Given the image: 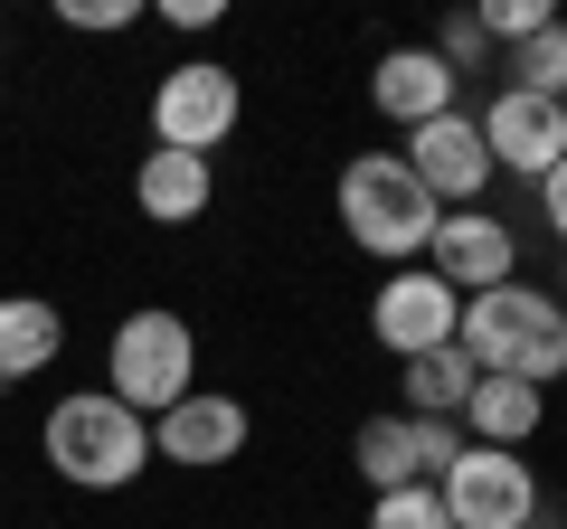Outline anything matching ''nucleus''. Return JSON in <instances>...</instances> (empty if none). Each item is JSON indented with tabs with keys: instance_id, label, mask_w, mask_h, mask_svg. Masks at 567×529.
<instances>
[{
	"instance_id": "f257e3e1",
	"label": "nucleus",
	"mask_w": 567,
	"mask_h": 529,
	"mask_svg": "<svg viewBox=\"0 0 567 529\" xmlns=\"http://www.w3.org/2000/svg\"><path fill=\"white\" fill-rule=\"evenodd\" d=\"M454 350H464L483 378L548 387V378H567V312H558V293H539V284H492V293H464Z\"/></svg>"
},
{
	"instance_id": "f03ea898",
	"label": "nucleus",
	"mask_w": 567,
	"mask_h": 529,
	"mask_svg": "<svg viewBox=\"0 0 567 529\" xmlns=\"http://www.w3.org/2000/svg\"><path fill=\"white\" fill-rule=\"evenodd\" d=\"M39 454L58 483L76 491H123L152 473V426H142L123 397H104V387H76V397H58L39 426Z\"/></svg>"
},
{
	"instance_id": "7ed1b4c3",
	"label": "nucleus",
	"mask_w": 567,
	"mask_h": 529,
	"mask_svg": "<svg viewBox=\"0 0 567 529\" xmlns=\"http://www.w3.org/2000/svg\"><path fill=\"white\" fill-rule=\"evenodd\" d=\"M435 218H445V208L425 199V180L398 162V152H360V162H341V227H350L360 256L388 264V274H398V264H425Z\"/></svg>"
},
{
	"instance_id": "20e7f679",
	"label": "nucleus",
	"mask_w": 567,
	"mask_h": 529,
	"mask_svg": "<svg viewBox=\"0 0 567 529\" xmlns=\"http://www.w3.org/2000/svg\"><path fill=\"white\" fill-rule=\"evenodd\" d=\"M199 387V331L181 322L171 303H142L114 322V341H104V397H123V407L152 426V416H171Z\"/></svg>"
},
{
	"instance_id": "39448f33",
	"label": "nucleus",
	"mask_w": 567,
	"mask_h": 529,
	"mask_svg": "<svg viewBox=\"0 0 567 529\" xmlns=\"http://www.w3.org/2000/svg\"><path fill=\"white\" fill-rule=\"evenodd\" d=\"M237 114H246L237 66L189 58V66H171V76L152 85V152H199V162H208V152L237 133Z\"/></svg>"
},
{
	"instance_id": "423d86ee",
	"label": "nucleus",
	"mask_w": 567,
	"mask_h": 529,
	"mask_svg": "<svg viewBox=\"0 0 567 529\" xmlns=\"http://www.w3.org/2000/svg\"><path fill=\"white\" fill-rule=\"evenodd\" d=\"M435 501H445L454 529H520L539 510V473L502 445H464L445 473H435Z\"/></svg>"
},
{
	"instance_id": "0eeeda50",
	"label": "nucleus",
	"mask_w": 567,
	"mask_h": 529,
	"mask_svg": "<svg viewBox=\"0 0 567 529\" xmlns=\"http://www.w3.org/2000/svg\"><path fill=\"white\" fill-rule=\"evenodd\" d=\"M454 322H464V293L445 274H425V264H398L379 293H369V341L388 360H425V350H445Z\"/></svg>"
},
{
	"instance_id": "6e6552de",
	"label": "nucleus",
	"mask_w": 567,
	"mask_h": 529,
	"mask_svg": "<svg viewBox=\"0 0 567 529\" xmlns=\"http://www.w3.org/2000/svg\"><path fill=\"white\" fill-rule=\"evenodd\" d=\"M350 454H360V483H369V501H379V491L435 483V473L464 454V426H454V416H369V426L350 435Z\"/></svg>"
},
{
	"instance_id": "1a4fd4ad",
	"label": "nucleus",
	"mask_w": 567,
	"mask_h": 529,
	"mask_svg": "<svg viewBox=\"0 0 567 529\" xmlns=\"http://www.w3.org/2000/svg\"><path fill=\"white\" fill-rule=\"evenodd\" d=\"M398 162L425 180V199H435V208H483V189L502 180V170H492V152H483V123H473L464 104H454V114H435V123H416Z\"/></svg>"
},
{
	"instance_id": "9d476101",
	"label": "nucleus",
	"mask_w": 567,
	"mask_h": 529,
	"mask_svg": "<svg viewBox=\"0 0 567 529\" xmlns=\"http://www.w3.org/2000/svg\"><path fill=\"white\" fill-rule=\"evenodd\" d=\"M473 123H483V152H492V170H520V180H548V170L567 162V104H548V95H520V85H492Z\"/></svg>"
},
{
	"instance_id": "9b49d317",
	"label": "nucleus",
	"mask_w": 567,
	"mask_h": 529,
	"mask_svg": "<svg viewBox=\"0 0 567 529\" xmlns=\"http://www.w3.org/2000/svg\"><path fill=\"white\" fill-rule=\"evenodd\" d=\"M425 274H445L454 293L520 284V227L492 218V208H445L435 218V246H425Z\"/></svg>"
},
{
	"instance_id": "f8f14e48",
	"label": "nucleus",
	"mask_w": 567,
	"mask_h": 529,
	"mask_svg": "<svg viewBox=\"0 0 567 529\" xmlns=\"http://www.w3.org/2000/svg\"><path fill=\"white\" fill-rule=\"evenodd\" d=\"M246 454V397H218V387H189L171 416H152V464H181V473H208V464H237Z\"/></svg>"
},
{
	"instance_id": "ddd939ff",
	"label": "nucleus",
	"mask_w": 567,
	"mask_h": 529,
	"mask_svg": "<svg viewBox=\"0 0 567 529\" xmlns=\"http://www.w3.org/2000/svg\"><path fill=\"white\" fill-rule=\"evenodd\" d=\"M369 104H379L398 133H416V123H435V114L464 104V76H454L435 48H388V58L369 66Z\"/></svg>"
},
{
	"instance_id": "4468645a",
	"label": "nucleus",
	"mask_w": 567,
	"mask_h": 529,
	"mask_svg": "<svg viewBox=\"0 0 567 529\" xmlns=\"http://www.w3.org/2000/svg\"><path fill=\"white\" fill-rule=\"evenodd\" d=\"M208 199H218V170L199 162V152H142V170H133V208L152 227H189V218H208Z\"/></svg>"
},
{
	"instance_id": "2eb2a0df",
	"label": "nucleus",
	"mask_w": 567,
	"mask_h": 529,
	"mask_svg": "<svg viewBox=\"0 0 567 529\" xmlns=\"http://www.w3.org/2000/svg\"><path fill=\"white\" fill-rule=\"evenodd\" d=\"M58 350H66V312L48 293H0V387L58 369Z\"/></svg>"
},
{
	"instance_id": "dca6fc26",
	"label": "nucleus",
	"mask_w": 567,
	"mask_h": 529,
	"mask_svg": "<svg viewBox=\"0 0 567 529\" xmlns=\"http://www.w3.org/2000/svg\"><path fill=\"white\" fill-rule=\"evenodd\" d=\"M539 416H548V387H520V378H473V397H464V445H502V454H520L529 435H539Z\"/></svg>"
},
{
	"instance_id": "f3484780",
	"label": "nucleus",
	"mask_w": 567,
	"mask_h": 529,
	"mask_svg": "<svg viewBox=\"0 0 567 529\" xmlns=\"http://www.w3.org/2000/svg\"><path fill=\"white\" fill-rule=\"evenodd\" d=\"M406 369V416H464V397H473V378L483 369L464 360V350H425V360H398Z\"/></svg>"
},
{
	"instance_id": "a211bd4d",
	"label": "nucleus",
	"mask_w": 567,
	"mask_h": 529,
	"mask_svg": "<svg viewBox=\"0 0 567 529\" xmlns=\"http://www.w3.org/2000/svg\"><path fill=\"white\" fill-rule=\"evenodd\" d=\"M511 85H520V95L567 104V20H548L539 39H520V48H511Z\"/></svg>"
},
{
	"instance_id": "6ab92c4d",
	"label": "nucleus",
	"mask_w": 567,
	"mask_h": 529,
	"mask_svg": "<svg viewBox=\"0 0 567 529\" xmlns=\"http://www.w3.org/2000/svg\"><path fill=\"white\" fill-rule=\"evenodd\" d=\"M369 529H454V520L435 501V483H406V491H379L369 501Z\"/></svg>"
},
{
	"instance_id": "aec40b11",
	"label": "nucleus",
	"mask_w": 567,
	"mask_h": 529,
	"mask_svg": "<svg viewBox=\"0 0 567 529\" xmlns=\"http://www.w3.org/2000/svg\"><path fill=\"white\" fill-rule=\"evenodd\" d=\"M473 20H483V39H511V48H520V39H539L558 10H548V0H483Z\"/></svg>"
},
{
	"instance_id": "412c9836",
	"label": "nucleus",
	"mask_w": 567,
	"mask_h": 529,
	"mask_svg": "<svg viewBox=\"0 0 567 529\" xmlns=\"http://www.w3.org/2000/svg\"><path fill=\"white\" fill-rule=\"evenodd\" d=\"M435 58H445L454 76H473V66L492 58V39H483V20H473V10H454V20L435 29Z\"/></svg>"
},
{
	"instance_id": "4be33fe9",
	"label": "nucleus",
	"mask_w": 567,
	"mask_h": 529,
	"mask_svg": "<svg viewBox=\"0 0 567 529\" xmlns=\"http://www.w3.org/2000/svg\"><path fill=\"white\" fill-rule=\"evenodd\" d=\"M58 20L66 29H133L142 0H58Z\"/></svg>"
},
{
	"instance_id": "5701e85b",
	"label": "nucleus",
	"mask_w": 567,
	"mask_h": 529,
	"mask_svg": "<svg viewBox=\"0 0 567 529\" xmlns=\"http://www.w3.org/2000/svg\"><path fill=\"white\" fill-rule=\"evenodd\" d=\"M539 208H548V237L567 246V162H558V170H548V180H539Z\"/></svg>"
},
{
	"instance_id": "b1692460",
	"label": "nucleus",
	"mask_w": 567,
	"mask_h": 529,
	"mask_svg": "<svg viewBox=\"0 0 567 529\" xmlns=\"http://www.w3.org/2000/svg\"><path fill=\"white\" fill-rule=\"evenodd\" d=\"M171 29H218V0H171Z\"/></svg>"
},
{
	"instance_id": "393cba45",
	"label": "nucleus",
	"mask_w": 567,
	"mask_h": 529,
	"mask_svg": "<svg viewBox=\"0 0 567 529\" xmlns=\"http://www.w3.org/2000/svg\"><path fill=\"white\" fill-rule=\"evenodd\" d=\"M520 529H567V520H558V510H529V520H520Z\"/></svg>"
},
{
	"instance_id": "a878e982",
	"label": "nucleus",
	"mask_w": 567,
	"mask_h": 529,
	"mask_svg": "<svg viewBox=\"0 0 567 529\" xmlns=\"http://www.w3.org/2000/svg\"><path fill=\"white\" fill-rule=\"evenodd\" d=\"M558 312H567V284H558Z\"/></svg>"
}]
</instances>
